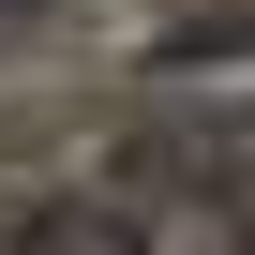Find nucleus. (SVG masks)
Returning <instances> with one entry per match:
<instances>
[{"label":"nucleus","instance_id":"obj_1","mask_svg":"<svg viewBox=\"0 0 255 255\" xmlns=\"http://www.w3.org/2000/svg\"><path fill=\"white\" fill-rule=\"evenodd\" d=\"M165 165H180V180H210V195L255 225V120H210V135H195V150H165Z\"/></svg>","mask_w":255,"mask_h":255},{"label":"nucleus","instance_id":"obj_3","mask_svg":"<svg viewBox=\"0 0 255 255\" xmlns=\"http://www.w3.org/2000/svg\"><path fill=\"white\" fill-rule=\"evenodd\" d=\"M30 15H45V0H0V30H30Z\"/></svg>","mask_w":255,"mask_h":255},{"label":"nucleus","instance_id":"obj_2","mask_svg":"<svg viewBox=\"0 0 255 255\" xmlns=\"http://www.w3.org/2000/svg\"><path fill=\"white\" fill-rule=\"evenodd\" d=\"M30 255H135V225H120V210H45Z\"/></svg>","mask_w":255,"mask_h":255}]
</instances>
